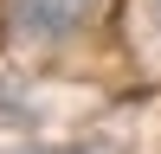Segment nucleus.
Here are the masks:
<instances>
[{"instance_id":"f257e3e1","label":"nucleus","mask_w":161,"mask_h":154,"mask_svg":"<svg viewBox=\"0 0 161 154\" xmlns=\"http://www.w3.org/2000/svg\"><path fill=\"white\" fill-rule=\"evenodd\" d=\"M7 7H13V26L26 38H71L97 13V0H7Z\"/></svg>"},{"instance_id":"f03ea898","label":"nucleus","mask_w":161,"mask_h":154,"mask_svg":"<svg viewBox=\"0 0 161 154\" xmlns=\"http://www.w3.org/2000/svg\"><path fill=\"white\" fill-rule=\"evenodd\" d=\"M58 154H103V148H90V141H71V148H58Z\"/></svg>"}]
</instances>
